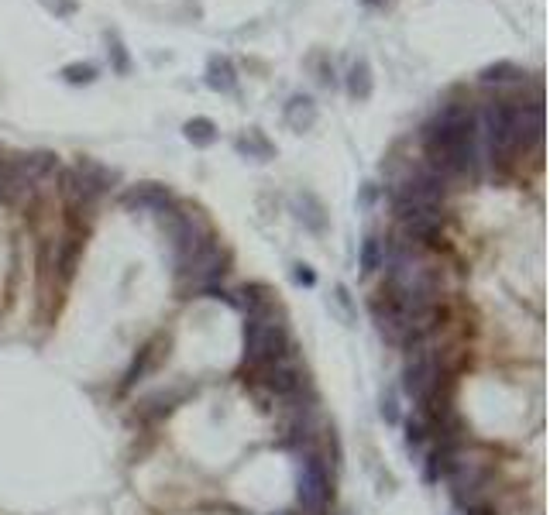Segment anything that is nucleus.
Returning a JSON list of instances; mask_svg holds the SVG:
<instances>
[{
	"label": "nucleus",
	"mask_w": 550,
	"mask_h": 515,
	"mask_svg": "<svg viewBox=\"0 0 550 515\" xmlns=\"http://www.w3.org/2000/svg\"><path fill=\"white\" fill-rule=\"evenodd\" d=\"M475 114L468 107H444L426 124V158L434 165V175H455V172L472 169L475 162Z\"/></svg>",
	"instance_id": "f257e3e1"
},
{
	"label": "nucleus",
	"mask_w": 550,
	"mask_h": 515,
	"mask_svg": "<svg viewBox=\"0 0 550 515\" xmlns=\"http://www.w3.org/2000/svg\"><path fill=\"white\" fill-rule=\"evenodd\" d=\"M275 358H285L283 323L268 320L265 312L248 316V323H245V364L262 368V364H268V361H275Z\"/></svg>",
	"instance_id": "f03ea898"
},
{
	"label": "nucleus",
	"mask_w": 550,
	"mask_h": 515,
	"mask_svg": "<svg viewBox=\"0 0 550 515\" xmlns=\"http://www.w3.org/2000/svg\"><path fill=\"white\" fill-rule=\"evenodd\" d=\"M485 138L495 158H509L516 152V127H513V104H492L485 110Z\"/></svg>",
	"instance_id": "7ed1b4c3"
},
{
	"label": "nucleus",
	"mask_w": 550,
	"mask_h": 515,
	"mask_svg": "<svg viewBox=\"0 0 550 515\" xmlns=\"http://www.w3.org/2000/svg\"><path fill=\"white\" fill-rule=\"evenodd\" d=\"M330 501V481H327V470L316 457H306V464L299 468V505L306 512L320 515L327 509Z\"/></svg>",
	"instance_id": "20e7f679"
},
{
	"label": "nucleus",
	"mask_w": 550,
	"mask_h": 515,
	"mask_svg": "<svg viewBox=\"0 0 550 515\" xmlns=\"http://www.w3.org/2000/svg\"><path fill=\"white\" fill-rule=\"evenodd\" d=\"M437 381L440 368L430 354H416L406 364V371H403V391H406L409 399H416V402H426L434 395V389H437Z\"/></svg>",
	"instance_id": "39448f33"
},
{
	"label": "nucleus",
	"mask_w": 550,
	"mask_h": 515,
	"mask_svg": "<svg viewBox=\"0 0 550 515\" xmlns=\"http://www.w3.org/2000/svg\"><path fill=\"white\" fill-rule=\"evenodd\" d=\"M513 127H516V144H536L544 138V107H540V96H534L530 104H519L513 107Z\"/></svg>",
	"instance_id": "423d86ee"
},
{
	"label": "nucleus",
	"mask_w": 550,
	"mask_h": 515,
	"mask_svg": "<svg viewBox=\"0 0 550 515\" xmlns=\"http://www.w3.org/2000/svg\"><path fill=\"white\" fill-rule=\"evenodd\" d=\"M169 203H173V193L165 186H158V183H142V186H135L125 193V206H131V210L162 213V210H169Z\"/></svg>",
	"instance_id": "0eeeda50"
},
{
	"label": "nucleus",
	"mask_w": 550,
	"mask_h": 515,
	"mask_svg": "<svg viewBox=\"0 0 550 515\" xmlns=\"http://www.w3.org/2000/svg\"><path fill=\"white\" fill-rule=\"evenodd\" d=\"M224 272V254L217 244H204L200 251H193L186 258V275L193 282H210Z\"/></svg>",
	"instance_id": "6e6552de"
},
{
	"label": "nucleus",
	"mask_w": 550,
	"mask_h": 515,
	"mask_svg": "<svg viewBox=\"0 0 550 515\" xmlns=\"http://www.w3.org/2000/svg\"><path fill=\"white\" fill-rule=\"evenodd\" d=\"M262 381H265L275 395H293V391L299 389L296 364H293V361H285V358L268 361V364H262Z\"/></svg>",
	"instance_id": "1a4fd4ad"
},
{
	"label": "nucleus",
	"mask_w": 550,
	"mask_h": 515,
	"mask_svg": "<svg viewBox=\"0 0 550 515\" xmlns=\"http://www.w3.org/2000/svg\"><path fill=\"white\" fill-rule=\"evenodd\" d=\"M204 79L214 94H231V90L237 86V69L227 55H210V59H206Z\"/></svg>",
	"instance_id": "9d476101"
},
{
	"label": "nucleus",
	"mask_w": 550,
	"mask_h": 515,
	"mask_svg": "<svg viewBox=\"0 0 550 515\" xmlns=\"http://www.w3.org/2000/svg\"><path fill=\"white\" fill-rule=\"evenodd\" d=\"M293 206H296V217L303 227H310L316 234L327 231V213H324V203L316 200L314 193H296V196H293Z\"/></svg>",
	"instance_id": "9b49d317"
},
{
	"label": "nucleus",
	"mask_w": 550,
	"mask_h": 515,
	"mask_svg": "<svg viewBox=\"0 0 550 515\" xmlns=\"http://www.w3.org/2000/svg\"><path fill=\"white\" fill-rule=\"evenodd\" d=\"M63 196L69 206H86L100 196V189H96L90 179H83L76 169H65L63 172Z\"/></svg>",
	"instance_id": "f8f14e48"
},
{
	"label": "nucleus",
	"mask_w": 550,
	"mask_h": 515,
	"mask_svg": "<svg viewBox=\"0 0 550 515\" xmlns=\"http://www.w3.org/2000/svg\"><path fill=\"white\" fill-rule=\"evenodd\" d=\"M285 124L293 127L296 134L310 131V127L316 124V104L314 100H310L306 94L289 96V104H285Z\"/></svg>",
	"instance_id": "ddd939ff"
},
{
	"label": "nucleus",
	"mask_w": 550,
	"mask_h": 515,
	"mask_svg": "<svg viewBox=\"0 0 550 515\" xmlns=\"http://www.w3.org/2000/svg\"><path fill=\"white\" fill-rule=\"evenodd\" d=\"M375 90V79H372V65L365 55H358L355 63H351V73H347V94L355 96V100H368Z\"/></svg>",
	"instance_id": "4468645a"
},
{
	"label": "nucleus",
	"mask_w": 550,
	"mask_h": 515,
	"mask_svg": "<svg viewBox=\"0 0 550 515\" xmlns=\"http://www.w3.org/2000/svg\"><path fill=\"white\" fill-rule=\"evenodd\" d=\"M237 152H241V155H248V158H258V162H265V158L275 155V144H272L258 127H252L245 138L237 141Z\"/></svg>",
	"instance_id": "2eb2a0df"
},
{
	"label": "nucleus",
	"mask_w": 550,
	"mask_h": 515,
	"mask_svg": "<svg viewBox=\"0 0 550 515\" xmlns=\"http://www.w3.org/2000/svg\"><path fill=\"white\" fill-rule=\"evenodd\" d=\"M183 134H186L189 144H196V148H210L214 141H217V124L210 121V117H193L183 124Z\"/></svg>",
	"instance_id": "dca6fc26"
},
{
	"label": "nucleus",
	"mask_w": 550,
	"mask_h": 515,
	"mask_svg": "<svg viewBox=\"0 0 550 515\" xmlns=\"http://www.w3.org/2000/svg\"><path fill=\"white\" fill-rule=\"evenodd\" d=\"M478 79L485 83V86H505V83H516V79H523V69H519L516 63H509V59H499V63L485 65L482 73H478Z\"/></svg>",
	"instance_id": "f3484780"
},
{
	"label": "nucleus",
	"mask_w": 550,
	"mask_h": 515,
	"mask_svg": "<svg viewBox=\"0 0 550 515\" xmlns=\"http://www.w3.org/2000/svg\"><path fill=\"white\" fill-rule=\"evenodd\" d=\"M76 172L83 175V179H90V183H94V186L100 189V193H104V189H107L110 183H114V172L104 169V165H100V162H94V158H79V162H76Z\"/></svg>",
	"instance_id": "a211bd4d"
},
{
	"label": "nucleus",
	"mask_w": 550,
	"mask_h": 515,
	"mask_svg": "<svg viewBox=\"0 0 550 515\" xmlns=\"http://www.w3.org/2000/svg\"><path fill=\"white\" fill-rule=\"evenodd\" d=\"M59 76H63L69 86H90L96 79V65L94 63H69V65H63Z\"/></svg>",
	"instance_id": "6ab92c4d"
},
{
	"label": "nucleus",
	"mask_w": 550,
	"mask_h": 515,
	"mask_svg": "<svg viewBox=\"0 0 550 515\" xmlns=\"http://www.w3.org/2000/svg\"><path fill=\"white\" fill-rule=\"evenodd\" d=\"M385 265V244L378 237H365L362 244V268L365 272H375V268Z\"/></svg>",
	"instance_id": "aec40b11"
},
{
	"label": "nucleus",
	"mask_w": 550,
	"mask_h": 515,
	"mask_svg": "<svg viewBox=\"0 0 550 515\" xmlns=\"http://www.w3.org/2000/svg\"><path fill=\"white\" fill-rule=\"evenodd\" d=\"M330 306L337 310V316H341L345 323H351V320L358 316V310H355V302H351V292H347V285H334V296H330Z\"/></svg>",
	"instance_id": "412c9836"
},
{
	"label": "nucleus",
	"mask_w": 550,
	"mask_h": 515,
	"mask_svg": "<svg viewBox=\"0 0 550 515\" xmlns=\"http://www.w3.org/2000/svg\"><path fill=\"white\" fill-rule=\"evenodd\" d=\"M107 52H110V59H114V69H117V73H121V76H125V73H131V59H127V48H125V42H121V38H117V35L110 32L107 35Z\"/></svg>",
	"instance_id": "4be33fe9"
},
{
	"label": "nucleus",
	"mask_w": 550,
	"mask_h": 515,
	"mask_svg": "<svg viewBox=\"0 0 550 515\" xmlns=\"http://www.w3.org/2000/svg\"><path fill=\"white\" fill-rule=\"evenodd\" d=\"M76 254H79V241L76 237H65L63 244H59V268H63V279L73 275V268H76Z\"/></svg>",
	"instance_id": "5701e85b"
},
{
	"label": "nucleus",
	"mask_w": 550,
	"mask_h": 515,
	"mask_svg": "<svg viewBox=\"0 0 550 515\" xmlns=\"http://www.w3.org/2000/svg\"><path fill=\"white\" fill-rule=\"evenodd\" d=\"M148 361H152V347H148V351H145V354H142V361H135V368H131V375H127V385H135V381H138V378L145 375V368H148Z\"/></svg>",
	"instance_id": "b1692460"
},
{
	"label": "nucleus",
	"mask_w": 550,
	"mask_h": 515,
	"mask_svg": "<svg viewBox=\"0 0 550 515\" xmlns=\"http://www.w3.org/2000/svg\"><path fill=\"white\" fill-rule=\"evenodd\" d=\"M293 279H296L299 285H314L316 275H314V268L310 265H293Z\"/></svg>",
	"instance_id": "393cba45"
},
{
	"label": "nucleus",
	"mask_w": 550,
	"mask_h": 515,
	"mask_svg": "<svg viewBox=\"0 0 550 515\" xmlns=\"http://www.w3.org/2000/svg\"><path fill=\"white\" fill-rule=\"evenodd\" d=\"M406 443L409 447H420V443H424V426H420V422H406Z\"/></svg>",
	"instance_id": "a878e982"
},
{
	"label": "nucleus",
	"mask_w": 550,
	"mask_h": 515,
	"mask_svg": "<svg viewBox=\"0 0 550 515\" xmlns=\"http://www.w3.org/2000/svg\"><path fill=\"white\" fill-rule=\"evenodd\" d=\"M382 416H385V422H395V420H399V412H395V399H393V395H385V399H382Z\"/></svg>",
	"instance_id": "bb28decb"
},
{
	"label": "nucleus",
	"mask_w": 550,
	"mask_h": 515,
	"mask_svg": "<svg viewBox=\"0 0 550 515\" xmlns=\"http://www.w3.org/2000/svg\"><path fill=\"white\" fill-rule=\"evenodd\" d=\"M362 4H368V7H375V4H385V0H362Z\"/></svg>",
	"instance_id": "cd10ccee"
},
{
	"label": "nucleus",
	"mask_w": 550,
	"mask_h": 515,
	"mask_svg": "<svg viewBox=\"0 0 550 515\" xmlns=\"http://www.w3.org/2000/svg\"><path fill=\"white\" fill-rule=\"evenodd\" d=\"M0 162H4V152H0Z\"/></svg>",
	"instance_id": "c85d7f7f"
}]
</instances>
